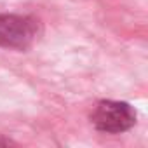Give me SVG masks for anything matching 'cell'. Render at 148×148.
<instances>
[{
	"mask_svg": "<svg viewBox=\"0 0 148 148\" xmlns=\"http://www.w3.org/2000/svg\"><path fill=\"white\" fill-rule=\"evenodd\" d=\"M0 146H4V148H5V146H16V143L11 141L9 138H4L2 134H0Z\"/></svg>",
	"mask_w": 148,
	"mask_h": 148,
	"instance_id": "cell-3",
	"label": "cell"
},
{
	"mask_svg": "<svg viewBox=\"0 0 148 148\" xmlns=\"http://www.w3.org/2000/svg\"><path fill=\"white\" fill-rule=\"evenodd\" d=\"M91 122L101 132L120 134L129 131L136 124V110L129 103L105 99L94 106L91 113Z\"/></svg>",
	"mask_w": 148,
	"mask_h": 148,
	"instance_id": "cell-1",
	"label": "cell"
},
{
	"mask_svg": "<svg viewBox=\"0 0 148 148\" xmlns=\"http://www.w3.org/2000/svg\"><path fill=\"white\" fill-rule=\"evenodd\" d=\"M37 38V21L19 14H0V45L7 49H28Z\"/></svg>",
	"mask_w": 148,
	"mask_h": 148,
	"instance_id": "cell-2",
	"label": "cell"
}]
</instances>
